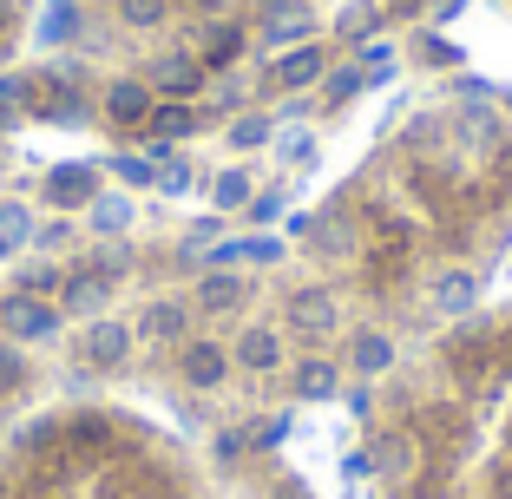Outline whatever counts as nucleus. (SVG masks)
Listing matches in <instances>:
<instances>
[{
  "instance_id": "f257e3e1",
  "label": "nucleus",
  "mask_w": 512,
  "mask_h": 499,
  "mask_svg": "<svg viewBox=\"0 0 512 499\" xmlns=\"http://www.w3.org/2000/svg\"><path fill=\"white\" fill-rule=\"evenodd\" d=\"M0 329L14 335V342H40V335L60 329V309L46 303V296H27V289H20V296L0 303Z\"/></svg>"
},
{
  "instance_id": "f03ea898",
  "label": "nucleus",
  "mask_w": 512,
  "mask_h": 499,
  "mask_svg": "<svg viewBox=\"0 0 512 499\" xmlns=\"http://www.w3.org/2000/svg\"><path fill=\"white\" fill-rule=\"evenodd\" d=\"M99 197V178H92L86 165H60L53 178H46V204H60V211H79V204H92Z\"/></svg>"
},
{
  "instance_id": "7ed1b4c3",
  "label": "nucleus",
  "mask_w": 512,
  "mask_h": 499,
  "mask_svg": "<svg viewBox=\"0 0 512 499\" xmlns=\"http://www.w3.org/2000/svg\"><path fill=\"white\" fill-rule=\"evenodd\" d=\"M106 112L119 125H145L151 119V86H145V79H119V86L106 92Z\"/></svg>"
},
{
  "instance_id": "20e7f679",
  "label": "nucleus",
  "mask_w": 512,
  "mask_h": 499,
  "mask_svg": "<svg viewBox=\"0 0 512 499\" xmlns=\"http://www.w3.org/2000/svg\"><path fill=\"white\" fill-rule=\"evenodd\" d=\"M204 86V66L197 60H184V53H171L158 73H151V92H171V99H191V92Z\"/></svg>"
},
{
  "instance_id": "39448f33",
  "label": "nucleus",
  "mask_w": 512,
  "mask_h": 499,
  "mask_svg": "<svg viewBox=\"0 0 512 499\" xmlns=\"http://www.w3.org/2000/svg\"><path fill=\"white\" fill-rule=\"evenodd\" d=\"M322 73H329V53H322V46H296V53L276 60V79H283V86H316Z\"/></svg>"
},
{
  "instance_id": "423d86ee",
  "label": "nucleus",
  "mask_w": 512,
  "mask_h": 499,
  "mask_svg": "<svg viewBox=\"0 0 512 499\" xmlns=\"http://www.w3.org/2000/svg\"><path fill=\"white\" fill-rule=\"evenodd\" d=\"M86 355H92L99 368L125 362V355H132V329H125V322H92V335H86Z\"/></svg>"
},
{
  "instance_id": "0eeeda50",
  "label": "nucleus",
  "mask_w": 512,
  "mask_h": 499,
  "mask_svg": "<svg viewBox=\"0 0 512 499\" xmlns=\"http://www.w3.org/2000/svg\"><path fill=\"white\" fill-rule=\"evenodd\" d=\"M224 368H230V355L217 342H191V348H184V381H197V388H217Z\"/></svg>"
},
{
  "instance_id": "6e6552de",
  "label": "nucleus",
  "mask_w": 512,
  "mask_h": 499,
  "mask_svg": "<svg viewBox=\"0 0 512 499\" xmlns=\"http://www.w3.org/2000/svg\"><path fill=\"white\" fill-rule=\"evenodd\" d=\"M289 316H296V329H335V296L329 289H302L296 303H289Z\"/></svg>"
},
{
  "instance_id": "1a4fd4ad",
  "label": "nucleus",
  "mask_w": 512,
  "mask_h": 499,
  "mask_svg": "<svg viewBox=\"0 0 512 499\" xmlns=\"http://www.w3.org/2000/svg\"><path fill=\"white\" fill-rule=\"evenodd\" d=\"M237 362L263 375V368H276V362H283V342H276L270 329H243V335H237Z\"/></svg>"
},
{
  "instance_id": "9d476101",
  "label": "nucleus",
  "mask_w": 512,
  "mask_h": 499,
  "mask_svg": "<svg viewBox=\"0 0 512 499\" xmlns=\"http://www.w3.org/2000/svg\"><path fill=\"white\" fill-rule=\"evenodd\" d=\"M184 303H151L145 316H138V335H151V342H171V335H184Z\"/></svg>"
},
{
  "instance_id": "9b49d317",
  "label": "nucleus",
  "mask_w": 512,
  "mask_h": 499,
  "mask_svg": "<svg viewBox=\"0 0 512 499\" xmlns=\"http://www.w3.org/2000/svg\"><path fill=\"white\" fill-rule=\"evenodd\" d=\"M197 303L211 309V316H217V309H237V303H243V283H237L230 270H211L204 283H197Z\"/></svg>"
},
{
  "instance_id": "f8f14e48",
  "label": "nucleus",
  "mask_w": 512,
  "mask_h": 499,
  "mask_svg": "<svg viewBox=\"0 0 512 499\" xmlns=\"http://www.w3.org/2000/svg\"><path fill=\"white\" fill-rule=\"evenodd\" d=\"M348 362L362 368V375H381V368L394 362V342H388V335H355V348H348Z\"/></svg>"
},
{
  "instance_id": "ddd939ff",
  "label": "nucleus",
  "mask_w": 512,
  "mask_h": 499,
  "mask_svg": "<svg viewBox=\"0 0 512 499\" xmlns=\"http://www.w3.org/2000/svg\"><path fill=\"white\" fill-rule=\"evenodd\" d=\"M276 257H283L276 237H243V243H224V250H217V263H276Z\"/></svg>"
},
{
  "instance_id": "4468645a",
  "label": "nucleus",
  "mask_w": 512,
  "mask_h": 499,
  "mask_svg": "<svg viewBox=\"0 0 512 499\" xmlns=\"http://www.w3.org/2000/svg\"><path fill=\"white\" fill-rule=\"evenodd\" d=\"M151 132H158V145H165V138H191L197 112L191 106H151Z\"/></svg>"
},
{
  "instance_id": "2eb2a0df",
  "label": "nucleus",
  "mask_w": 512,
  "mask_h": 499,
  "mask_svg": "<svg viewBox=\"0 0 512 499\" xmlns=\"http://www.w3.org/2000/svg\"><path fill=\"white\" fill-rule=\"evenodd\" d=\"M86 211H92V230H106V237H112V230H125V224H132V197H92V204H86Z\"/></svg>"
},
{
  "instance_id": "dca6fc26",
  "label": "nucleus",
  "mask_w": 512,
  "mask_h": 499,
  "mask_svg": "<svg viewBox=\"0 0 512 499\" xmlns=\"http://www.w3.org/2000/svg\"><path fill=\"white\" fill-rule=\"evenodd\" d=\"M296 394H302V401H322V394H335V368H329V362H302V368H296Z\"/></svg>"
},
{
  "instance_id": "f3484780",
  "label": "nucleus",
  "mask_w": 512,
  "mask_h": 499,
  "mask_svg": "<svg viewBox=\"0 0 512 499\" xmlns=\"http://www.w3.org/2000/svg\"><path fill=\"white\" fill-rule=\"evenodd\" d=\"M250 204V171H224L217 178V211H243Z\"/></svg>"
},
{
  "instance_id": "a211bd4d",
  "label": "nucleus",
  "mask_w": 512,
  "mask_h": 499,
  "mask_svg": "<svg viewBox=\"0 0 512 499\" xmlns=\"http://www.w3.org/2000/svg\"><path fill=\"white\" fill-rule=\"evenodd\" d=\"M302 237L316 243V250H329V257H342V250H348V230L342 224H302Z\"/></svg>"
},
{
  "instance_id": "6ab92c4d",
  "label": "nucleus",
  "mask_w": 512,
  "mask_h": 499,
  "mask_svg": "<svg viewBox=\"0 0 512 499\" xmlns=\"http://www.w3.org/2000/svg\"><path fill=\"white\" fill-rule=\"evenodd\" d=\"M230 145H237V152H250V145H270V119H237V125H230Z\"/></svg>"
},
{
  "instance_id": "aec40b11",
  "label": "nucleus",
  "mask_w": 512,
  "mask_h": 499,
  "mask_svg": "<svg viewBox=\"0 0 512 499\" xmlns=\"http://www.w3.org/2000/svg\"><path fill=\"white\" fill-rule=\"evenodd\" d=\"M0 237H33V211H27V204H0Z\"/></svg>"
},
{
  "instance_id": "412c9836",
  "label": "nucleus",
  "mask_w": 512,
  "mask_h": 499,
  "mask_svg": "<svg viewBox=\"0 0 512 499\" xmlns=\"http://www.w3.org/2000/svg\"><path fill=\"white\" fill-rule=\"evenodd\" d=\"M119 14L132 20V27H158V20H165V0H119Z\"/></svg>"
},
{
  "instance_id": "4be33fe9",
  "label": "nucleus",
  "mask_w": 512,
  "mask_h": 499,
  "mask_svg": "<svg viewBox=\"0 0 512 499\" xmlns=\"http://www.w3.org/2000/svg\"><path fill=\"white\" fill-rule=\"evenodd\" d=\"M106 296V283H92V276H79V283H66V309H92Z\"/></svg>"
},
{
  "instance_id": "5701e85b",
  "label": "nucleus",
  "mask_w": 512,
  "mask_h": 499,
  "mask_svg": "<svg viewBox=\"0 0 512 499\" xmlns=\"http://www.w3.org/2000/svg\"><path fill=\"white\" fill-rule=\"evenodd\" d=\"M440 303H447V309L473 303V283H467V276H447V283H440Z\"/></svg>"
},
{
  "instance_id": "b1692460",
  "label": "nucleus",
  "mask_w": 512,
  "mask_h": 499,
  "mask_svg": "<svg viewBox=\"0 0 512 499\" xmlns=\"http://www.w3.org/2000/svg\"><path fill=\"white\" fill-rule=\"evenodd\" d=\"M355 86H362V66H355V73H335V79H329V99H348Z\"/></svg>"
},
{
  "instance_id": "393cba45",
  "label": "nucleus",
  "mask_w": 512,
  "mask_h": 499,
  "mask_svg": "<svg viewBox=\"0 0 512 499\" xmlns=\"http://www.w3.org/2000/svg\"><path fill=\"white\" fill-rule=\"evenodd\" d=\"M342 33H355V40H362V33H375V14H368V7H362V14H348Z\"/></svg>"
},
{
  "instance_id": "a878e982",
  "label": "nucleus",
  "mask_w": 512,
  "mask_h": 499,
  "mask_svg": "<svg viewBox=\"0 0 512 499\" xmlns=\"http://www.w3.org/2000/svg\"><path fill=\"white\" fill-rule=\"evenodd\" d=\"M119 171H125L132 184H151V165H145V158H119Z\"/></svg>"
},
{
  "instance_id": "bb28decb",
  "label": "nucleus",
  "mask_w": 512,
  "mask_h": 499,
  "mask_svg": "<svg viewBox=\"0 0 512 499\" xmlns=\"http://www.w3.org/2000/svg\"><path fill=\"white\" fill-rule=\"evenodd\" d=\"M7 381H20V355L14 348H0V388H7Z\"/></svg>"
},
{
  "instance_id": "cd10ccee",
  "label": "nucleus",
  "mask_w": 512,
  "mask_h": 499,
  "mask_svg": "<svg viewBox=\"0 0 512 499\" xmlns=\"http://www.w3.org/2000/svg\"><path fill=\"white\" fill-rule=\"evenodd\" d=\"M7 250H14V237H0V257H7Z\"/></svg>"
},
{
  "instance_id": "c85d7f7f",
  "label": "nucleus",
  "mask_w": 512,
  "mask_h": 499,
  "mask_svg": "<svg viewBox=\"0 0 512 499\" xmlns=\"http://www.w3.org/2000/svg\"><path fill=\"white\" fill-rule=\"evenodd\" d=\"M0 20H7V0H0Z\"/></svg>"
}]
</instances>
